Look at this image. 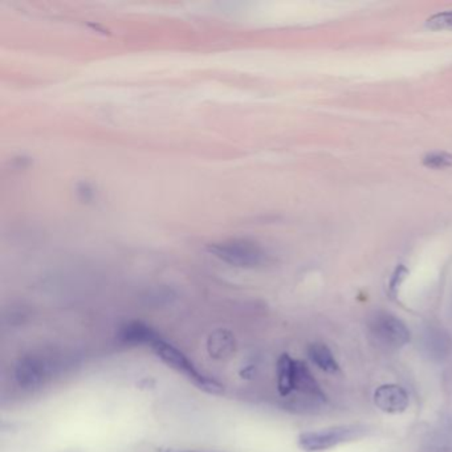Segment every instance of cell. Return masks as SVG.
<instances>
[{"mask_svg":"<svg viewBox=\"0 0 452 452\" xmlns=\"http://www.w3.org/2000/svg\"><path fill=\"white\" fill-rule=\"evenodd\" d=\"M308 356L310 361L325 373L336 374L339 370V362L334 358L332 350L324 344H312L308 348Z\"/></svg>","mask_w":452,"mask_h":452,"instance_id":"cell-10","label":"cell"},{"mask_svg":"<svg viewBox=\"0 0 452 452\" xmlns=\"http://www.w3.org/2000/svg\"><path fill=\"white\" fill-rule=\"evenodd\" d=\"M293 390L298 391L315 401L325 402L327 395L321 389L319 382L313 377L305 362L296 361L295 363V378H293Z\"/></svg>","mask_w":452,"mask_h":452,"instance_id":"cell-7","label":"cell"},{"mask_svg":"<svg viewBox=\"0 0 452 452\" xmlns=\"http://www.w3.org/2000/svg\"><path fill=\"white\" fill-rule=\"evenodd\" d=\"M159 334L154 329L142 321L126 322L118 332V339L125 345H147L154 341Z\"/></svg>","mask_w":452,"mask_h":452,"instance_id":"cell-8","label":"cell"},{"mask_svg":"<svg viewBox=\"0 0 452 452\" xmlns=\"http://www.w3.org/2000/svg\"><path fill=\"white\" fill-rule=\"evenodd\" d=\"M374 403L386 414H402L407 410L410 398L407 391L400 385H382L374 392Z\"/></svg>","mask_w":452,"mask_h":452,"instance_id":"cell-6","label":"cell"},{"mask_svg":"<svg viewBox=\"0 0 452 452\" xmlns=\"http://www.w3.org/2000/svg\"><path fill=\"white\" fill-rule=\"evenodd\" d=\"M208 251L222 261L235 267H260L267 260V254L261 247L244 239H230L214 243L208 247Z\"/></svg>","mask_w":452,"mask_h":452,"instance_id":"cell-2","label":"cell"},{"mask_svg":"<svg viewBox=\"0 0 452 452\" xmlns=\"http://www.w3.org/2000/svg\"><path fill=\"white\" fill-rule=\"evenodd\" d=\"M366 434V427L348 424L336 426L320 431L303 432L298 436V446L307 452L325 451L342 443L353 442Z\"/></svg>","mask_w":452,"mask_h":452,"instance_id":"cell-3","label":"cell"},{"mask_svg":"<svg viewBox=\"0 0 452 452\" xmlns=\"http://www.w3.org/2000/svg\"><path fill=\"white\" fill-rule=\"evenodd\" d=\"M423 348L432 360H442L447 356L450 342L439 329H427L423 336Z\"/></svg>","mask_w":452,"mask_h":452,"instance_id":"cell-9","label":"cell"},{"mask_svg":"<svg viewBox=\"0 0 452 452\" xmlns=\"http://www.w3.org/2000/svg\"><path fill=\"white\" fill-rule=\"evenodd\" d=\"M150 348L154 350L155 354L164 361L166 365L183 373L186 377H188L190 380H193L199 389L205 390V392H210V394H220L225 390V388L217 380H213L205 374H202L181 350L176 349L175 346L166 342L159 336L150 344Z\"/></svg>","mask_w":452,"mask_h":452,"instance_id":"cell-1","label":"cell"},{"mask_svg":"<svg viewBox=\"0 0 452 452\" xmlns=\"http://www.w3.org/2000/svg\"><path fill=\"white\" fill-rule=\"evenodd\" d=\"M52 365L47 358L40 356H26L15 368V380L24 389L40 386L50 375Z\"/></svg>","mask_w":452,"mask_h":452,"instance_id":"cell-5","label":"cell"},{"mask_svg":"<svg viewBox=\"0 0 452 452\" xmlns=\"http://www.w3.org/2000/svg\"><path fill=\"white\" fill-rule=\"evenodd\" d=\"M423 164L431 169H447L452 167V154L444 152L429 153L423 157Z\"/></svg>","mask_w":452,"mask_h":452,"instance_id":"cell-12","label":"cell"},{"mask_svg":"<svg viewBox=\"0 0 452 452\" xmlns=\"http://www.w3.org/2000/svg\"><path fill=\"white\" fill-rule=\"evenodd\" d=\"M426 26L430 30H435V31H439V30H451L452 31V11L439 12L434 15L430 19H427Z\"/></svg>","mask_w":452,"mask_h":452,"instance_id":"cell-13","label":"cell"},{"mask_svg":"<svg viewBox=\"0 0 452 452\" xmlns=\"http://www.w3.org/2000/svg\"><path fill=\"white\" fill-rule=\"evenodd\" d=\"M371 334L382 345L400 349L410 342V330L400 317L389 312H378L369 321Z\"/></svg>","mask_w":452,"mask_h":452,"instance_id":"cell-4","label":"cell"},{"mask_svg":"<svg viewBox=\"0 0 452 452\" xmlns=\"http://www.w3.org/2000/svg\"><path fill=\"white\" fill-rule=\"evenodd\" d=\"M295 363L289 354H281L278 361V390L281 397H288L293 391Z\"/></svg>","mask_w":452,"mask_h":452,"instance_id":"cell-11","label":"cell"}]
</instances>
